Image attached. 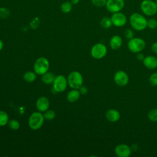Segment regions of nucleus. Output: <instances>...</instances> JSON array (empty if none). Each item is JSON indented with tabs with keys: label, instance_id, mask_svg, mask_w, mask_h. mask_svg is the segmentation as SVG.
Here are the masks:
<instances>
[{
	"label": "nucleus",
	"instance_id": "f257e3e1",
	"mask_svg": "<svg viewBox=\"0 0 157 157\" xmlns=\"http://www.w3.org/2000/svg\"><path fill=\"white\" fill-rule=\"evenodd\" d=\"M129 23L131 26L136 31H142L147 27V20L142 14L134 12L129 17Z\"/></svg>",
	"mask_w": 157,
	"mask_h": 157
},
{
	"label": "nucleus",
	"instance_id": "f03ea898",
	"mask_svg": "<svg viewBox=\"0 0 157 157\" xmlns=\"http://www.w3.org/2000/svg\"><path fill=\"white\" fill-rule=\"evenodd\" d=\"M140 9L146 16L151 17L157 13V5L153 0H143L140 4Z\"/></svg>",
	"mask_w": 157,
	"mask_h": 157
},
{
	"label": "nucleus",
	"instance_id": "7ed1b4c3",
	"mask_svg": "<svg viewBox=\"0 0 157 157\" xmlns=\"http://www.w3.org/2000/svg\"><path fill=\"white\" fill-rule=\"evenodd\" d=\"M128 48L132 53H137L142 52L145 47V42L140 37H133L129 40Z\"/></svg>",
	"mask_w": 157,
	"mask_h": 157
},
{
	"label": "nucleus",
	"instance_id": "20e7f679",
	"mask_svg": "<svg viewBox=\"0 0 157 157\" xmlns=\"http://www.w3.org/2000/svg\"><path fill=\"white\" fill-rule=\"evenodd\" d=\"M44 120V115L38 112H33L29 117L28 124L31 129L37 130L41 128Z\"/></svg>",
	"mask_w": 157,
	"mask_h": 157
},
{
	"label": "nucleus",
	"instance_id": "39448f33",
	"mask_svg": "<svg viewBox=\"0 0 157 157\" xmlns=\"http://www.w3.org/2000/svg\"><path fill=\"white\" fill-rule=\"evenodd\" d=\"M67 83L74 89H79L83 83L82 74L78 71H73L69 74L67 77Z\"/></svg>",
	"mask_w": 157,
	"mask_h": 157
},
{
	"label": "nucleus",
	"instance_id": "423d86ee",
	"mask_svg": "<svg viewBox=\"0 0 157 157\" xmlns=\"http://www.w3.org/2000/svg\"><path fill=\"white\" fill-rule=\"evenodd\" d=\"M49 69V61L44 57H40L37 59L34 64V70L36 74L38 75H44L47 72Z\"/></svg>",
	"mask_w": 157,
	"mask_h": 157
},
{
	"label": "nucleus",
	"instance_id": "0eeeda50",
	"mask_svg": "<svg viewBox=\"0 0 157 157\" xmlns=\"http://www.w3.org/2000/svg\"><path fill=\"white\" fill-rule=\"evenodd\" d=\"M107 49L105 45L102 43L96 44L91 49V56L96 59L103 58L107 54Z\"/></svg>",
	"mask_w": 157,
	"mask_h": 157
},
{
	"label": "nucleus",
	"instance_id": "6e6552de",
	"mask_svg": "<svg viewBox=\"0 0 157 157\" xmlns=\"http://www.w3.org/2000/svg\"><path fill=\"white\" fill-rule=\"evenodd\" d=\"M124 0H107L105 7L107 10L112 13L121 12L124 7Z\"/></svg>",
	"mask_w": 157,
	"mask_h": 157
},
{
	"label": "nucleus",
	"instance_id": "1a4fd4ad",
	"mask_svg": "<svg viewBox=\"0 0 157 157\" xmlns=\"http://www.w3.org/2000/svg\"><path fill=\"white\" fill-rule=\"evenodd\" d=\"M112 25L116 27L124 26L127 23V17L124 13L121 12H118L112 13L111 17Z\"/></svg>",
	"mask_w": 157,
	"mask_h": 157
},
{
	"label": "nucleus",
	"instance_id": "9d476101",
	"mask_svg": "<svg viewBox=\"0 0 157 157\" xmlns=\"http://www.w3.org/2000/svg\"><path fill=\"white\" fill-rule=\"evenodd\" d=\"M67 80L66 77L62 75H59L55 77V78L53 82V87L56 92H63L67 87Z\"/></svg>",
	"mask_w": 157,
	"mask_h": 157
},
{
	"label": "nucleus",
	"instance_id": "9b49d317",
	"mask_svg": "<svg viewBox=\"0 0 157 157\" xmlns=\"http://www.w3.org/2000/svg\"><path fill=\"white\" fill-rule=\"evenodd\" d=\"M113 80L117 85L124 86H126L129 82V76L126 72L120 70L115 73Z\"/></svg>",
	"mask_w": 157,
	"mask_h": 157
},
{
	"label": "nucleus",
	"instance_id": "f8f14e48",
	"mask_svg": "<svg viewBox=\"0 0 157 157\" xmlns=\"http://www.w3.org/2000/svg\"><path fill=\"white\" fill-rule=\"evenodd\" d=\"M131 152V148L124 144H119L115 148V153L118 157H129Z\"/></svg>",
	"mask_w": 157,
	"mask_h": 157
},
{
	"label": "nucleus",
	"instance_id": "ddd939ff",
	"mask_svg": "<svg viewBox=\"0 0 157 157\" xmlns=\"http://www.w3.org/2000/svg\"><path fill=\"white\" fill-rule=\"evenodd\" d=\"M142 62L145 67L148 69H155L157 67V58L154 56H145Z\"/></svg>",
	"mask_w": 157,
	"mask_h": 157
},
{
	"label": "nucleus",
	"instance_id": "4468645a",
	"mask_svg": "<svg viewBox=\"0 0 157 157\" xmlns=\"http://www.w3.org/2000/svg\"><path fill=\"white\" fill-rule=\"evenodd\" d=\"M49 105V101L45 96L40 97L36 101V107L40 112H45L48 110Z\"/></svg>",
	"mask_w": 157,
	"mask_h": 157
},
{
	"label": "nucleus",
	"instance_id": "2eb2a0df",
	"mask_svg": "<svg viewBox=\"0 0 157 157\" xmlns=\"http://www.w3.org/2000/svg\"><path fill=\"white\" fill-rule=\"evenodd\" d=\"M105 117L107 120L110 122L114 123L120 120V113L117 110L111 109L107 111L105 113Z\"/></svg>",
	"mask_w": 157,
	"mask_h": 157
},
{
	"label": "nucleus",
	"instance_id": "dca6fc26",
	"mask_svg": "<svg viewBox=\"0 0 157 157\" xmlns=\"http://www.w3.org/2000/svg\"><path fill=\"white\" fill-rule=\"evenodd\" d=\"M109 44L110 47L112 50H117L121 47L123 44V40L120 36L114 35L110 38Z\"/></svg>",
	"mask_w": 157,
	"mask_h": 157
},
{
	"label": "nucleus",
	"instance_id": "f3484780",
	"mask_svg": "<svg viewBox=\"0 0 157 157\" xmlns=\"http://www.w3.org/2000/svg\"><path fill=\"white\" fill-rule=\"evenodd\" d=\"M80 96V91L77 89H74L71 90L67 94V99L71 102H74L77 101Z\"/></svg>",
	"mask_w": 157,
	"mask_h": 157
},
{
	"label": "nucleus",
	"instance_id": "a211bd4d",
	"mask_svg": "<svg viewBox=\"0 0 157 157\" xmlns=\"http://www.w3.org/2000/svg\"><path fill=\"white\" fill-rule=\"evenodd\" d=\"M55 77L53 74L51 72H46L44 75H42V80L44 83L46 84H51L53 82Z\"/></svg>",
	"mask_w": 157,
	"mask_h": 157
},
{
	"label": "nucleus",
	"instance_id": "6ab92c4d",
	"mask_svg": "<svg viewBox=\"0 0 157 157\" xmlns=\"http://www.w3.org/2000/svg\"><path fill=\"white\" fill-rule=\"evenodd\" d=\"M100 25L101 27L104 29L110 28L112 25L111 18L108 17H102L100 21Z\"/></svg>",
	"mask_w": 157,
	"mask_h": 157
},
{
	"label": "nucleus",
	"instance_id": "aec40b11",
	"mask_svg": "<svg viewBox=\"0 0 157 157\" xmlns=\"http://www.w3.org/2000/svg\"><path fill=\"white\" fill-rule=\"evenodd\" d=\"M72 4L71 3V2H69V1H65L63 2L60 7L61 10L65 13L70 12L72 10Z\"/></svg>",
	"mask_w": 157,
	"mask_h": 157
},
{
	"label": "nucleus",
	"instance_id": "412c9836",
	"mask_svg": "<svg viewBox=\"0 0 157 157\" xmlns=\"http://www.w3.org/2000/svg\"><path fill=\"white\" fill-rule=\"evenodd\" d=\"M9 122V116L4 111L0 110V126L7 124Z\"/></svg>",
	"mask_w": 157,
	"mask_h": 157
},
{
	"label": "nucleus",
	"instance_id": "4be33fe9",
	"mask_svg": "<svg viewBox=\"0 0 157 157\" xmlns=\"http://www.w3.org/2000/svg\"><path fill=\"white\" fill-rule=\"evenodd\" d=\"M36 78V72H33L31 71L26 72L23 75L24 80L28 82H33V81L35 80Z\"/></svg>",
	"mask_w": 157,
	"mask_h": 157
},
{
	"label": "nucleus",
	"instance_id": "5701e85b",
	"mask_svg": "<svg viewBox=\"0 0 157 157\" xmlns=\"http://www.w3.org/2000/svg\"><path fill=\"white\" fill-rule=\"evenodd\" d=\"M148 119L153 122L157 121V109H153L148 113Z\"/></svg>",
	"mask_w": 157,
	"mask_h": 157
},
{
	"label": "nucleus",
	"instance_id": "b1692460",
	"mask_svg": "<svg viewBox=\"0 0 157 157\" xmlns=\"http://www.w3.org/2000/svg\"><path fill=\"white\" fill-rule=\"evenodd\" d=\"M55 115H56L55 112L52 110H46L44 114V118H45L46 120H52L54 119V118L55 117Z\"/></svg>",
	"mask_w": 157,
	"mask_h": 157
},
{
	"label": "nucleus",
	"instance_id": "393cba45",
	"mask_svg": "<svg viewBox=\"0 0 157 157\" xmlns=\"http://www.w3.org/2000/svg\"><path fill=\"white\" fill-rule=\"evenodd\" d=\"M147 27L151 29L157 28V20L155 18H150L147 20Z\"/></svg>",
	"mask_w": 157,
	"mask_h": 157
},
{
	"label": "nucleus",
	"instance_id": "a878e982",
	"mask_svg": "<svg viewBox=\"0 0 157 157\" xmlns=\"http://www.w3.org/2000/svg\"><path fill=\"white\" fill-rule=\"evenodd\" d=\"M9 126L10 129L13 130H17L20 128V123L18 121L15 120H11L8 122Z\"/></svg>",
	"mask_w": 157,
	"mask_h": 157
},
{
	"label": "nucleus",
	"instance_id": "bb28decb",
	"mask_svg": "<svg viewBox=\"0 0 157 157\" xmlns=\"http://www.w3.org/2000/svg\"><path fill=\"white\" fill-rule=\"evenodd\" d=\"M91 2L96 7H102L105 6L107 0H91Z\"/></svg>",
	"mask_w": 157,
	"mask_h": 157
},
{
	"label": "nucleus",
	"instance_id": "cd10ccee",
	"mask_svg": "<svg viewBox=\"0 0 157 157\" xmlns=\"http://www.w3.org/2000/svg\"><path fill=\"white\" fill-rule=\"evenodd\" d=\"M149 83L152 86H157V72H154L149 77Z\"/></svg>",
	"mask_w": 157,
	"mask_h": 157
},
{
	"label": "nucleus",
	"instance_id": "c85d7f7f",
	"mask_svg": "<svg viewBox=\"0 0 157 157\" xmlns=\"http://www.w3.org/2000/svg\"><path fill=\"white\" fill-rule=\"evenodd\" d=\"M124 37L127 39L129 40V39H131L134 37V32H133V31L131 29H126L124 31Z\"/></svg>",
	"mask_w": 157,
	"mask_h": 157
},
{
	"label": "nucleus",
	"instance_id": "c756f323",
	"mask_svg": "<svg viewBox=\"0 0 157 157\" xmlns=\"http://www.w3.org/2000/svg\"><path fill=\"white\" fill-rule=\"evenodd\" d=\"M151 50H152L155 53L157 54V42H154V43L151 45Z\"/></svg>",
	"mask_w": 157,
	"mask_h": 157
},
{
	"label": "nucleus",
	"instance_id": "7c9ffc66",
	"mask_svg": "<svg viewBox=\"0 0 157 157\" xmlns=\"http://www.w3.org/2000/svg\"><path fill=\"white\" fill-rule=\"evenodd\" d=\"M136 58H137V59L138 60H139V61H143V59H144V58H145V56H144L142 53H141L140 52H139V53H137Z\"/></svg>",
	"mask_w": 157,
	"mask_h": 157
},
{
	"label": "nucleus",
	"instance_id": "2f4dec72",
	"mask_svg": "<svg viewBox=\"0 0 157 157\" xmlns=\"http://www.w3.org/2000/svg\"><path fill=\"white\" fill-rule=\"evenodd\" d=\"M79 89H80V94H86V93H87V89H86V87L82 86Z\"/></svg>",
	"mask_w": 157,
	"mask_h": 157
},
{
	"label": "nucleus",
	"instance_id": "473e14b6",
	"mask_svg": "<svg viewBox=\"0 0 157 157\" xmlns=\"http://www.w3.org/2000/svg\"><path fill=\"white\" fill-rule=\"evenodd\" d=\"M80 0H71V2L72 4H77Z\"/></svg>",
	"mask_w": 157,
	"mask_h": 157
},
{
	"label": "nucleus",
	"instance_id": "72a5a7b5",
	"mask_svg": "<svg viewBox=\"0 0 157 157\" xmlns=\"http://www.w3.org/2000/svg\"><path fill=\"white\" fill-rule=\"evenodd\" d=\"M2 47H3V42H2V41L0 39V51L2 49Z\"/></svg>",
	"mask_w": 157,
	"mask_h": 157
},
{
	"label": "nucleus",
	"instance_id": "f704fd0d",
	"mask_svg": "<svg viewBox=\"0 0 157 157\" xmlns=\"http://www.w3.org/2000/svg\"><path fill=\"white\" fill-rule=\"evenodd\" d=\"M155 2H156V5H157V0H155Z\"/></svg>",
	"mask_w": 157,
	"mask_h": 157
}]
</instances>
